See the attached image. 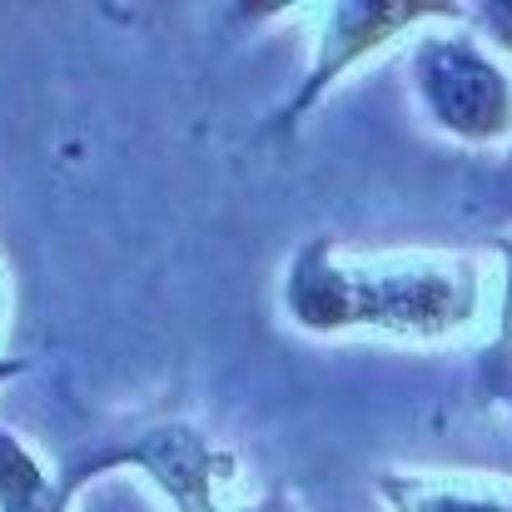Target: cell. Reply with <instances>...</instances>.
Masks as SVG:
<instances>
[{"label":"cell","mask_w":512,"mask_h":512,"mask_svg":"<svg viewBox=\"0 0 512 512\" xmlns=\"http://www.w3.org/2000/svg\"><path fill=\"white\" fill-rule=\"evenodd\" d=\"M279 314L309 339H463L483 314V264L443 249H353L309 234L279 279Z\"/></svg>","instance_id":"cell-1"},{"label":"cell","mask_w":512,"mask_h":512,"mask_svg":"<svg viewBox=\"0 0 512 512\" xmlns=\"http://www.w3.org/2000/svg\"><path fill=\"white\" fill-rule=\"evenodd\" d=\"M408 90L443 140L463 150L512 145V70L468 30V20L433 25L413 40Z\"/></svg>","instance_id":"cell-2"},{"label":"cell","mask_w":512,"mask_h":512,"mask_svg":"<svg viewBox=\"0 0 512 512\" xmlns=\"http://www.w3.org/2000/svg\"><path fill=\"white\" fill-rule=\"evenodd\" d=\"M145 473L174 512H244V463L234 448H224L214 433L194 423H155L130 438H110L95 453H80L65 463L60 483L75 498L85 483L105 473Z\"/></svg>","instance_id":"cell-3"},{"label":"cell","mask_w":512,"mask_h":512,"mask_svg":"<svg viewBox=\"0 0 512 512\" xmlns=\"http://www.w3.org/2000/svg\"><path fill=\"white\" fill-rule=\"evenodd\" d=\"M463 20H468V5H448V0H388V5H378V0H329L319 10L309 70L294 85V95L264 120V135L294 140L304 130V120L324 105V95L339 90L348 70L393 50L398 40H418L433 25H463Z\"/></svg>","instance_id":"cell-4"},{"label":"cell","mask_w":512,"mask_h":512,"mask_svg":"<svg viewBox=\"0 0 512 512\" xmlns=\"http://www.w3.org/2000/svg\"><path fill=\"white\" fill-rule=\"evenodd\" d=\"M373 498L383 512H512V478L503 473H438L378 468Z\"/></svg>","instance_id":"cell-5"},{"label":"cell","mask_w":512,"mask_h":512,"mask_svg":"<svg viewBox=\"0 0 512 512\" xmlns=\"http://www.w3.org/2000/svg\"><path fill=\"white\" fill-rule=\"evenodd\" d=\"M70 493L25 448L15 428H0V512H70Z\"/></svg>","instance_id":"cell-6"},{"label":"cell","mask_w":512,"mask_h":512,"mask_svg":"<svg viewBox=\"0 0 512 512\" xmlns=\"http://www.w3.org/2000/svg\"><path fill=\"white\" fill-rule=\"evenodd\" d=\"M493 249L503 259V294H498V334L483 353V398L512 413V234L493 239Z\"/></svg>","instance_id":"cell-7"},{"label":"cell","mask_w":512,"mask_h":512,"mask_svg":"<svg viewBox=\"0 0 512 512\" xmlns=\"http://www.w3.org/2000/svg\"><path fill=\"white\" fill-rule=\"evenodd\" d=\"M468 30L498 50V55H512V0H483V5H468Z\"/></svg>","instance_id":"cell-8"},{"label":"cell","mask_w":512,"mask_h":512,"mask_svg":"<svg viewBox=\"0 0 512 512\" xmlns=\"http://www.w3.org/2000/svg\"><path fill=\"white\" fill-rule=\"evenodd\" d=\"M25 373V358H0V383L5 378H20Z\"/></svg>","instance_id":"cell-9"}]
</instances>
